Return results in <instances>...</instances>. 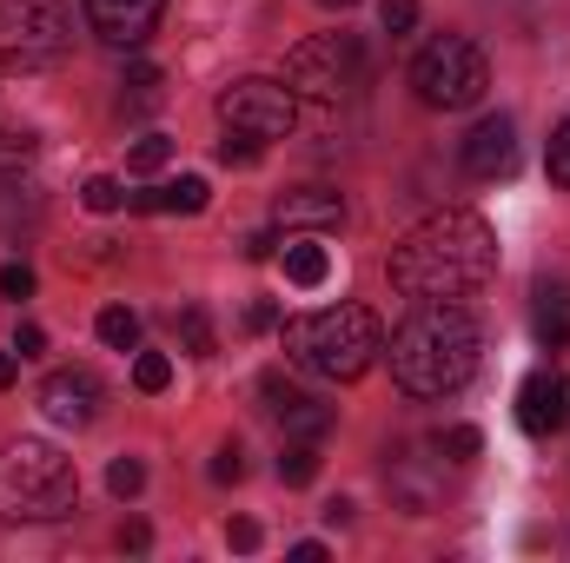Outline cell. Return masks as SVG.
<instances>
[{"label": "cell", "mask_w": 570, "mask_h": 563, "mask_svg": "<svg viewBox=\"0 0 570 563\" xmlns=\"http://www.w3.org/2000/svg\"><path fill=\"white\" fill-rule=\"evenodd\" d=\"M458 159H464L471 179H511V172H518V127H511L504 113L478 120V127L464 134V146H458Z\"/></svg>", "instance_id": "4fadbf2b"}, {"label": "cell", "mask_w": 570, "mask_h": 563, "mask_svg": "<svg viewBox=\"0 0 570 563\" xmlns=\"http://www.w3.org/2000/svg\"><path fill=\"white\" fill-rule=\"evenodd\" d=\"M80 199H87V213H120V206H127V186L100 172V179H87V192H80Z\"/></svg>", "instance_id": "4316f807"}, {"label": "cell", "mask_w": 570, "mask_h": 563, "mask_svg": "<svg viewBox=\"0 0 570 563\" xmlns=\"http://www.w3.org/2000/svg\"><path fill=\"white\" fill-rule=\"evenodd\" d=\"M173 332H179V345H186L193 358H206V352H213V325H206V312H199V305L173 312Z\"/></svg>", "instance_id": "44dd1931"}, {"label": "cell", "mask_w": 570, "mask_h": 563, "mask_svg": "<svg viewBox=\"0 0 570 563\" xmlns=\"http://www.w3.org/2000/svg\"><path fill=\"white\" fill-rule=\"evenodd\" d=\"M107 491H114V497H140L146 491V464L140 457H114V464H107Z\"/></svg>", "instance_id": "cb8c5ba5"}, {"label": "cell", "mask_w": 570, "mask_h": 563, "mask_svg": "<svg viewBox=\"0 0 570 563\" xmlns=\"http://www.w3.org/2000/svg\"><path fill=\"white\" fill-rule=\"evenodd\" d=\"M518 424H524L531 437H558L570 424V378L558 365H544V372H531V378L518 385Z\"/></svg>", "instance_id": "8fae6325"}, {"label": "cell", "mask_w": 570, "mask_h": 563, "mask_svg": "<svg viewBox=\"0 0 570 563\" xmlns=\"http://www.w3.org/2000/svg\"><path fill=\"white\" fill-rule=\"evenodd\" d=\"M385 358H392V378L412 398H451V392H464L478 378L484 332L458 298H419V312L392 332Z\"/></svg>", "instance_id": "7a4b0ae2"}, {"label": "cell", "mask_w": 570, "mask_h": 563, "mask_svg": "<svg viewBox=\"0 0 570 563\" xmlns=\"http://www.w3.org/2000/svg\"><path fill=\"white\" fill-rule=\"evenodd\" d=\"M285 87H292L298 107L332 113L338 100H352L365 87V47L352 33H312L285 53Z\"/></svg>", "instance_id": "5b68a950"}, {"label": "cell", "mask_w": 570, "mask_h": 563, "mask_svg": "<svg viewBox=\"0 0 570 563\" xmlns=\"http://www.w3.org/2000/svg\"><path fill=\"white\" fill-rule=\"evenodd\" d=\"M318 7H352V0H318Z\"/></svg>", "instance_id": "f35d334b"}, {"label": "cell", "mask_w": 570, "mask_h": 563, "mask_svg": "<svg viewBox=\"0 0 570 563\" xmlns=\"http://www.w3.org/2000/svg\"><path fill=\"white\" fill-rule=\"evenodd\" d=\"M146 544H153V531H146V524H127V531H120V551H146Z\"/></svg>", "instance_id": "d590c367"}, {"label": "cell", "mask_w": 570, "mask_h": 563, "mask_svg": "<svg viewBox=\"0 0 570 563\" xmlns=\"http://www.w3.org/2000/svg\"><path fill=\"white\" fill-rule=\"evenodd\" d=\"M166 159H173V140H166V134H146V140L127 152V166H134V172H159Z\"/></svg>", "instance_id": "83f0119b"}, {"label": "cell", "mask_w": 570, "mask_h": 563, "mask_svg": "<svg viewBox=\"0 0 570 563\" xmlns=\"http://www.w3.org/2000/svg\"><path fill=\"white\" fill-rule=\"evenodd\" d=\"M379 27L385 33H412L419 27V0H379Z\"/></svg>", "instance_id": "f546056e"}, {"label": "cell", "mask_w": 570, "mask_h": 563, "mask_svg": "<svg viewBox=\"0 0 570 563\" xmlns=\"http://www.w3.org/2000/svg\"><path fill=\"white\" fill-rule=\"evenodd\" d=\"M318 477V444L312 437H292L279 451V484H312Z\"/></svg>", "instance_id": "ffe728a7"}, {"label": "cell", "mask_w": 570, "mask_h": 563, "mask_svg": "<svg viewBox=\"0 0 570 563\" xmlns=\"http://www.w3.org/2000/svg\"><path fill=\"white\" fill-rule=\"evenodd\" d=\"M431 451H438L444 464H471V457L484 451V437H478V424H444V431L431 437Z\"/></svg>", "instance_id": "d6986e66"}, {"label": "cell", "mask_w": 570, "mask_h": 563, "mask_svg": "<svg viewBox=\"0 0 570 563\" xmlns=\"http://www.w3.org/2000/svg\"><path fill=\"white\" fill-rule=\"evenodd\" d=\"M13 352H20V358H40V352H47V332H40V325H20V332H13Z\"/></svg>", "instance_id": "836d02e7"}, {"label": "cell", "mask_w": 570, "mask_h": 563, "mask_svg": "<svg viewBox=\"0 0 570 563\" xmlns=\"http://www.w3.org/2000/svg\"><path fill=\"white\" fill-rule=\"evenodd\" d=\"M219 120L239 127V134H259V140H285L292 120H298V100H292L285 80L253 73V80H233V87L219 93Z\"/></svg>", "instance_id": "ba28073f"}, {"label": "cell", "mask_w": 570, "mask_h": 563, "mask_svg": "<svg viewBox=\"0 0 570 563\" xmlns=\"http://www.w3.org/2000/svg\"><path fill=\"white\" fill-rule=\"evenodd\" d=\"M73 47L60 0H0V73H47Z\"/></svg>", "instance_id": "8992f818"}, {"label": "cell", "mask_w": 570, "mask_h": 563, "mask_svg": "<svg viewBox=\"0 0 570 563\" xmlns=\"http://www.w3.org/2000/svg\"><path fill=\"white\" fill-rule=\"evenodd\" d=\"M206 199H213V186H206L199 172L166 179V186H146V192H127L134 213H206Z\"/></svg>", "instance_id": "9a60e30c"}, {"label": "cell", "mask_w": 570, "mask_h": 563, "mask_svg": "<svg viewBox=\"0 0 570 563\" xmlns=\"http://www.w3.org/2000/svg\"><path fill=\"white\" fill-rule=\"evenodd\" d=\"M0 298H7V305H27V298H33V266H27V259H7V266H0Z\"/></svg>", "instance_id": "484cf974"}, {"label": "cell", "mask_w": 570, "mask_h": 563, "mask_svg": "<svg viewBox=\"0 0 570 563\" xmlns=\"http://www.w3.org/2000/svg\"><path fill=\"white\" fill-rule=\"evenodd\" d=\"M412 87H419V100L438 107V113H464V107L484 100V87H491V60H484L478 40H464V33H438L425 53L412 60Z\"/></svg>", "instance_id": "52a82bcc"}, {"label": "cell", "mask_w": 570, "mask_h": 563, "mask_svg": "<svg viewBox=\"0 0 570 563\" xmlns=\"http://www.w3.org/2000/svg\"><path fill=\"white\" fill-rule=\"evenodd\" d=\"M134 385H140L146 398H159V392L173 385V358H166V352H140V358H134Z\"/></svg>", "instance_id": "7402d4cb"}, {"label": "cell", "mask_w": 570, "mask_h": 563, "mask_svg": "<svg viewBox=\"0 0 570 563\" xmlns=\"http://www.w3.org/2000/svg\"><path fill=\"white\" fill-rule=\"evenodd\" d=\"M73 497H80V477L47 437H13L0 451V517L7 524H53L73 511Z\"/></svg>", "instance_id": "277c9868"}, {"label": "cell", "mask_w": 570, "mask_h": 563, "mask_svg": "<svg viewBox=\"0 0 570 563\" xmlns=\"http://www.w3.org/2000/svg\"><path fill=\"white\" fill-rule=\"evenodd\" d=\"M491 273H498V233L464 206L431 213L385 259V279L405 298H471L478 285H491Z\"/></svg>", "instance_id": "6da1fadb"}, {"label": "cell", "mask_w": 570, "mask_h": 563, "mask_svg": "<svg viewBox=\"0 0 570 563\" xmlns=\"http://www.w3.org/2000/svg\"><path fill=\"white\" fill-rule=\"evenodd\" d=\"M159 87H166V80H159V67H134V73H127V107H134V113H146V107H159Z\"/></svg>", "instance_id": "603a6c76"}, {"label": "cell", "mask_w": 570, "mask_h": 563, "mask_svg": "<svg viewBox=\"0 0 570 563\" xmlns=\"http://www.w3.org/2000/svg\"><path fill=\"white\" fill-rule=\"evenodd\" d=\"M27 159H33V134L0 127V172H13V166H27Z\"/></svg>", "instance_id": "f1b7e54d"}, {"label": "cell", "mask_w": 570, "mask_h": 563, "mask_svg": "<svg viewBox=\"0 0 570 563\" xmlns=\"http://www.w3.org/2000/svg\"><path fill=\"white\" fill-rule=\"evenodd\" d=\"M531 332H538V352H564V345H570V298H564V292H538Z\"/></svg>", "instance_id": "2e32d148"}, {"label": "cell", "mask_w": 570, "mask_h": 563, "mask_svg": "<svg viewBox=\"0 0 570 563\" xmlns=\"http://www.w3.org/2000/svg\"><path fill=\"white\" fill-rule=\"evenodd\" d=\"M279 345L292 365H305L332 385H352L379 365L385 332L365 305H325V312H305V318H279Z\"/></svg>", "instance_id": "3957f363"}, {"label": "cell", "mask_w": 570, "mask_h": 563, "mask_svg": "<svg viewBox=\"0 0 570 563\" xmlns=\"http://www.w3.org/2000/svg\"><path fill=\"white\" fill-rule=\"evenodd\" d=\"M13 378H20V365H13V345H7V352H0V392H7Z\"/></svg>", "instance_id": "74e56055"}, {"label": "cell", "mask_w": 570, "mask_h": 563, "mask_svg": "<svg viewBox=\"0 0 570 563\" xmlns=\"http://www.w3.org/2000/svg\"><path fill=\"white\" fill-rule=\"evenodd\" d=\"M94 332H100V345H114V352H134V345H140V318H134L127 305H107V312L94 318Z\"/></svg>", "instance_id": "ac0fdd59"}, {"label": "cell", "mask_w": 570, "mask_h": 563, "mask_svg": "<svg viewBox=\"0 0 570 563\" xmlns=\"http://www.w3.org/2000/svg\"><path fill=\"white\" fill-rule=\"evenodd\" d=\"M259 152H266V140H259V134L226 127V140H219V159H226V166H259Z\"/></svg>", "instance_id": "d4e9b609"}, {"label": "cell", "mask_w": 570, "mask_h": 563, "mask_svg": "<svg viewBox=\"0 0 570 563\" xmlns=\"http://www.w3.org/2000/svg\"><path fill=\"white\" fill-rule=\"evenodd\" d=\"M273 226L279 233H338L345 226V199L332 186H292L273 199Z\"/></svg>", "instance_id": "5bb4252c"}, {"label": "cell", "mask_w": 570, "mask_h": 563, "mask_svg": "<svg viewBox=\"0 0 570 563\" xmlns=\"http://www.w3.org/2000/svg\"><path fill=\"white\" fill-rule=\"evenodd\" d=\"M246 259H273V233H253L246 239Z\"/></svg>", "instance_id": "8d00e7d4"}, {"label": "cell", "mask_w": 570, "mask_h": 563, "mask_svg": "<svg viewBox=\"0 0 570 563\" xmlns=\"http://www.w3.org/2000/svg\"><path fill=\"white\" fill-rule=\"evenodd\" d=\"M226 544H233V551H259V524H253V517H233V524H226Z\"/></svg>", "instance_id": "d6a6232c"}, {"label": "cell", "mask_w": 570, "mask_h": 563, "mask_svg": "<svg viewBox=\"0 0 570 563\" xmlns=\"http://www.w3.org/2000/svg\"><path fill=\"white\" fill-rule=\"evenodd\" d=\"M87 7V27L107 40V47H146V33L159 27V13H166V0H80Z\"/></svg>", "instance_id": "7c38bea8"}, {"label": "cell", "mask_w": 570, "mask_h": 563, "mask_svg": "<svg viewBox=\"0 0 570 563\" xmlns=\"http://www.w3.org/2000/svg\"><path fill=\"white\" fill-rule=\"evenodd\" d=\"M246 325H253V332H273V325H279V305H266V298H259V305L246 312Z\"/></svg>", "instance_id": "e575fe53"}, {"label": "cell", "mask_w": 570, "mask_h": 563, "mask_svg": "<svg viewBox=\"0 0 570 563\" xmlns=\"http://www.w3.org/2000/svg\"><path fill=\"white\" fill-rule=\"evenodd\" d=\"M246 477V451L239 444H219V457H213V484H239Z\"/></svg>", "instance_id": "4dcf8cb0"}, {"label": "cell", "mask_w": 570, "mask_h": 563, "mask_svg": "<svg viewBox=\"0 0 570 563\" xmlns=\"http://www.w3.org/2000/svg\"><path fill=\"white\" fill-rule=\"evenodd\" d=\"M544 166H551V179H558V186L570 192V120L558 127V134H551V159H544Z\"/></svg>", "instance_id": "1f68e13d"}, {"label": "cell", "mask_w": 570, "mask_h": 563, "mask_svg": "<svg viewBox=\"0 0 570 563\" xmlns=\"http://www.w3.org/2000/svg\"><path fill=\"white\" fill-rule=\"evenodd\" d=\"M279 259H285V279L298 285V292H318V285L332 279V259H325V246H312V239H292Z\"/></svg>", "instance_id": "e0dca14e"}, {"label": "cell", "mask_w": 570, "mask_h": 563, "mask_svg": "<svg viewBox=\"0 0 570 563\" xmlns=\"http://www.w3.org/2000/svg\"><path fill=\"white\" fill-rule=\"evenodd\" d=\"M259 398H266V412L285 424V437H312V444H318V437L332 431V418H338L318 392H305V385L285 378V372H266V378H259Z\"/></svg>", "instance_id": "9c48e42d"}, {"label": "cell", "mask_w": 570, "mask_h": 563, "mask_svg": "<svg viewBox=\"0 0 570 563\" xmlns=\"http://www.w3.org/2000/svg\"><path fill=\"white\" fill-rule=\"evenodd\" d=\"M100 378L87 372V365H60L47 385H40V412L47 424H60V431H87V424L100 418Z\"/></svg>", "instance_id": "30bf717a"}]
</instances>
